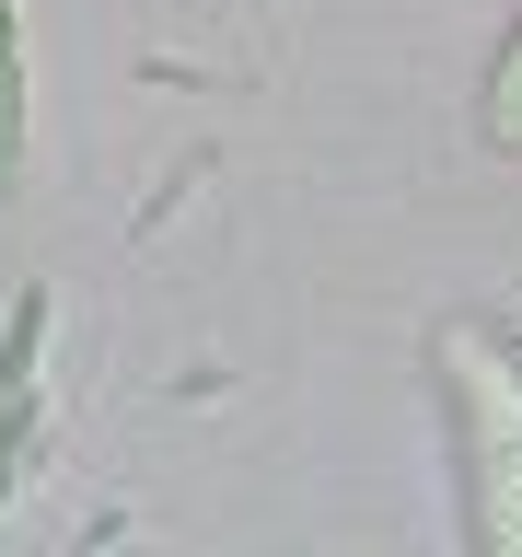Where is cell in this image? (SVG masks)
<instances>
[{
	"instance_id": "7a4b0ae2",
	"label": "cell",
	"mask_w": 522,
	"mask_h": 557,
	"mask_svg": "<svg viewBox=\"0 0 522 557\" xmlns=\"http://www.w3.org/2000/svg\"><path fill=\"white\" fill-rule=\"evenodd\" d=\"M476 139H487V151H522V12H511V35H499V59H487Z\"/></svg>"
},
{
	"instance_id": "6da1fadb",
	"label": "cell",
	"mask_w": 522,
	"mask_h": 557,
	"mask_svg": "<svg viewBox=\"0 0 522 557\" xmlns=\"http://www.w3.org/2000/svg\"><path fill=\"white\" fill-rule=\"evenodd\" d=\"M442 395L464 442V534L487 557H522V360L487 325H442Z\"/></svg>"
}]
</instances>
